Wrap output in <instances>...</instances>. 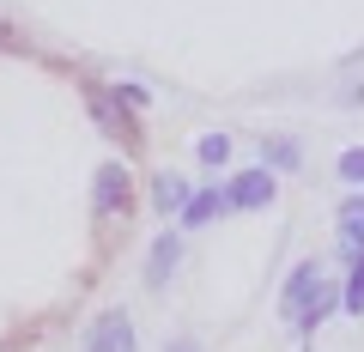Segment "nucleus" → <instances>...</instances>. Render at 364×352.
Returning <instances> with one entry per match:
<instances>
[{
  "label": "nucleus",
  "instance_id": "obj_1",
  "mask_svg": "<svg viewBox=\"0 0 364 352\" xmlns=\"http://www.w3.org/2000/svg\"><path fill=\"white\" fill-rule=\"evenodd\" d=\"M128 201H134L128 164H104L97 183H91V213H97V219H116V213H128Z\"/></svg>",
  "mask_w": 364,
  "mask_h": 352
},
{
  "label": "nucleus",
  "instance_id": "obj_2",
  "mask_svg": "<svg viewBox=\"0 0 364 352\" xmlns=\"http://www.w3.org/2000/svg\"><path fill=\"white\" fill-rule=\"evenodd\" d=\"M85 110L97 116V128H104V134H116L122 146H140V122H134L128 110H122V97H116V92H97V85H91V92H85Z\"/></svg>",
  "mask_w": 364,
  "mask_h": 352
},
{
  "label": "nucleus",
  "instance_id": "obj_3",
  "mask_svg": "<svg viewBox=\"0 0 364 352\" xmlns=\"http://www.w3.org/2000/svg\"><path fill=\"white\" fill-rule=\"evenodd\" d=\"M273 188H279V183H273V170L261 164V170H237L225 195H231V213H261L273 201Z\"/></svg>",
  "mask_w": 364,
  "mask_h": 352
},
{
  "label": "nucleus",
  "instance_id": "obj_4",
  "mask_svg": "<svg viewBox=\"0 0 364 352\" xmlns=\"http://www.w3.org/2000/svg\"><path fill=\"white\" fill-rule=\"evenodd\" d=\"M322 267H316V261H304L298 274L286 279V292H279V310H286V322H304V310H310L316 304V292H322Z\"/></svg>",
  "mask_w": 364,
  "mask_h": 352
},
{
  "label": "nucleus",
  "instance_id": "obj_5",
  "mask_svg": "<svg viewBox=\"0 0 364 352\" xmlns=\"http://www.w3.org/2000/svg\"><path fill=\"white\" fill-rule=\"evenodd\" d=\"M134 346H140V334H134V322L116 310V316H104V322L91 328V346L85 352H134Z\"/></svg>",
  "mask_w": 364,
  "mask_h": 352
},
{
  "label": "nucleus",
  "instance_id": "obj_6",
  "mask_svg": "<svg viewBox=\"0 0 364 352\" xmlns=\"http://www.w3.org/2000/svg\"><path fill=\"white\" fill-rule=\"evenodd\" d=\"M188 201H195V188H188V176H176V170H164V176H152V207H158V213H188Z\"/></svg>",
  "mask_w": 364,
  "mask_h": 352
},
{
  "label": "nucleus",
  "instance_id": "obj_7",
  "mask_svg": "<svg viewBox=\"0 0 364 352\" xmlns=\"http://www.w3.org/2000/svg\"><path fill=\"white\" fill-rule=\"evenodd\" d=\"M225 213H231V195H225V188H200V195L188 201V213H182V225H188V231H200V225L225 219Z\"/></svg>",
  "mask_w": 364,
  "mask_h": 352
},
{
  "label": "nucleus",
  "instance_id": "obj_8",
  "mask_svg": "<svg viewBox=\"0 0 364 352\" xmlns=\"http://www.w3.org/2000/svg\"><path fill=\"white\" fill-rule=\"evenodd\" d=\"M176 261H182V237H158L152 243V255H146V279H152V286H164L170 274H176Z\"/></svg>",
  "mask_w": 364,
  "mask_h": 352
},
{
  "label": "nucleus",
  "instance_id": "obj_9",
  "mask_svg": "<svg viewBox=\"0 0 364 352\" xmlns=\"http://www.w3.org/2000/svg\"><path fill=\"white\" fill-rule=\"evenodd\" d=\"M340 310H346V316H364V255H352V274H346V292H340Z\"/></svg>",
  "mask_w": 364,
  "mask_h": 352
},
{
  "label": "nucleus",
  "instance_id": "obj_10",
  "mask_svg": "<svg viewBox=\"0 0 364 352\" xmlns=\"http://www.w3.org/2000/svg\"><path fill=\"white\" fill-rule=\"evenodd\" d=\"M340 231H346V249L364 243V195H352L346 207H340Z\"/></svg>",
  "mask_w": 364,
  "mask_h": 352
},
{
  "label": "nucleus",
  "instance_id": "obj_11",
  "mask_svg": "<svg viewBox=\"0 0 364 352\" xmlns=\"http://www.w3.org/2000/svg\"><path fill=\"white\" fill-rule=\"evenodd\" d=\"M195 152H200V164H207V170H219L225 158H231V140H225V134H207V140H200Z\"/></svg>",
  "mask_w": 364,
  "mask_h": 352
},
{
  "label": "nucleus",
  "instance_id": "obj_12",
  "mask_svg": "<svg viewBox=\"0 0 364 352\" xmlns=\"http://www.w3.org/2000/svg\"><path fill=\"white\" fill-rule=\"evenodd\" d=\"M340 176H346L352 188H364V146H352V152H340Z\"/></svg>",
  "mask_w": 364,
  "mask_h": 352
},
{
  "label": "nucleus",
  "instance_id": "obj_13",
  "mask_svg": "<svg viewBox=\"0 0 364 352\" xmlns=\"http://www.w3.org/2000/svg\"><path fill=\"white\" fill-rule=\"evenodd\" d=\"M291 164H298V146H291V140H273L267 146V170H291Z\"/></svg>",
  "mask_w": 364,
  "mask_h": 352
},
{
  "label": "nucleus",
  "instance_id": "obj_14",
  "mask_svg": "<svg viewBox=\"0 0 364 352\" xmlns=\"http://www.w3.org/2000/svg\"><path fill=\"white\" fill-rule=\"evenodd\" d=\"M116 97H122V104H134V110H146V104H152V92H146V85H134V79H122V85H116Z\"/></svg>",
  "mask_w": 364,
  "mask_h": 352
},
{
  "label": "nucleus",
  "instance_id": "obj_15",
  "mask_svg": "<svg viewBox=\"0 0 364 352\" xmlns=\"http://www.w3.org/2000/svg\"><path fill=\"white\" fill-rule=\"evenodd\" d=\"M164 352H200V346H195V340H170Z\"/></svg>",
  "mask_w": 364,
  "mask_h": 352
}]
</instances>
